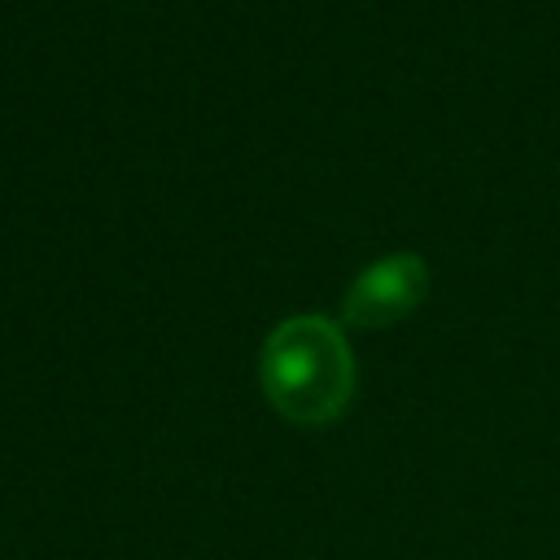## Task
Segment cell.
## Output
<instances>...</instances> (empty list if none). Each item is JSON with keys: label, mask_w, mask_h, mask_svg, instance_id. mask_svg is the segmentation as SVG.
<instances>
[{"label": "cell", "mask_w": 560, "mask_h": 560, "mask_svg": "<svg viewBox=\"0 0 560 560\" xmlns=\"http://www.w3.org/2000/svg\"><path fill=\"white\" fill-rule=\"evenodd\" d=\"M424 293H429V262L411 249H398L350 280L341 315L354 328H389L407 319L424 302Z\"/></svg>", "instance_id": "obj_2"}, {"label": "cell", "mask_w": 560, "mask_h": 560, "mask_svg": "<svg viewBox=\"0 0 560 560\" xmlns=\"http://www.w3.org/2000/svg\"><path fill=\"white\" fill-rule=\"evenodd\" d=\"M258 385L289 424H332L354 398V350L341 324L319 311L280 319L262 341Z\"/></svg>", "instance_id": "obj_1"}]
</instances>
